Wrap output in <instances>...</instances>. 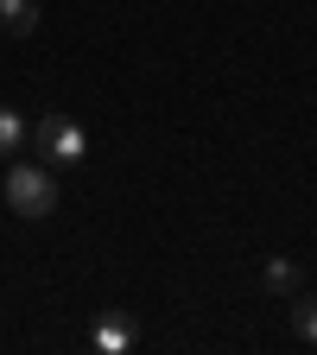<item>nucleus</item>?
Masks as SVG:
<instances>
[{"label":"nucleus","mask_w":317,"mask_h":355,"mask_svg":"<svg viewBox=\"0 0 317 355\" xmlns=\"http://www.w3.org/2000/svg\"><path fill=\"white\" fill-rule=\"evenodd\" d=\"M7 209L13 216H51L58 209V171L44 165V159H19L13 171H7Z\"/></svg>","instance_id":"nucleus-1"},{"label":"nucleus","mask_w":317,"mask_h":355,"mask_svg":"<svg viewBox=\"0 0 317 355\" xmlns=\"http://www.w3.org/2000/svg\"><path fill=\"white\" fill-rule=\"evenodd\" d=\"M26 140L38 146V159L51 165V171H58V165H83V159H89V133H83V127H76V121H70L64 108L38 114V127L26 133Z\"/></svg>","instance_id":"nucleus-2"},{"label":"nucleus","mask_w":317,"mask_h":355,"mask_svg":"<svg viewBox=\"0 0 317 355\" xmlns=\"http://www.w3.org/2000/svg\"><path fill=\"white\" fill-rule=\"evenodd\" d=\"M26 133H32V127H26V114L0 102V159H19V153H26Z\"/></svg>","instance_id":"nucleus-3"},{"label":"nucleus","mask_w":317,"mask_h":355,"mask_svg":"<svg viewBox=\"0 0 317 355\" xmlns=\"http://www.w3.org/2000/svg\"><path fill=\"white\" fill-rule=\"evenodd\" d=\"M0 26H7L13 38L38 32V0H0Z\"/></svg>","instance_id":"nucleus-4"},{"label":"nucleus","mask_w":317,"mask_h":355,"mask_svg":"<svg viewBox=\"0 0 317 355\" xmlns=\"http://www.w3.org/2000/svg\"><path fill=\"white\" fill-rule=\"evenodd\" d=\"M292 336H298L305 349H317V298H298V292H292Z\"/></svg>","instance_id":"nucleus-5"},{"label":"nucleus","mask_w":317,"mask_h":355,"mask_svg":"<svg viewBox=\"0 0 317 355\" xmlns=\"http://www.w3.org/2000/svg\"><path fill=\"white\" fill-rule=\"evenodd\" d=\"M305 286V273H298V260H266V292H280V298H292Z\"/></svg>","instance_id":"nucleus-6"},{"label":"nucleus","mask_w":317,"mask_h":355,"mask_svg":"<svg viewBox=\"0 0 317 355\" xmlns=\"http://www.w3.org/2000/svg\"><path fill=\"white\" fill-rule=\"evenodd\" d=\"M127 343H133V330H127L121 318H102V324H96V349H102V355H121Z\"/></svg>","instance_id":"nucleus-7"}]
</instances>
